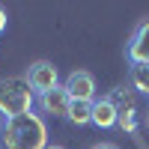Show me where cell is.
Listing matches in <instances>:
<instances>
[{
    "mask_svg": "<svg viewBox=\"0 0 149 149\" xmlns=\"http://www.w3.org/2000/svg\"><path fill=\"white\" fill-rule=\"evenodd\" d=\"M63 86H66V93H69V98L72 102H95V78L90 72H84V69H74L69 78L63 81Z\"/></svg>",
    "mask_w": 149,
    "mask_h": 149,
    "instance_id": "cell-6",
    "label": "cell"
},
{
    "mask_svg": "<svg viewBox=\"0 0 149 149\" xmlns=\"http://www.w3.org/2000/svg\"><path fill=\"white\" fill-rule=\"evenodd\" d=\"M146 125H149V113H146Z\"/></svg>",
    "mask_w": 149,
    "mask_h": 149,
    "instance_id": "cell-14",
    "label": "cell"
},
{
    "mask_svg": "<svg viewBox=\"0 0 149 149\" xmlns=\"http://www.w3.org/2000/svg\"><path fill=\"white\" fill-rule=\"evenodd\" d=\"M107 98H110V104L116 107V116H119L116 125L122 131L134 134L137 131V113H140L137 110V93H134L131 86H116V90L107 93Z\"/></svg>",
    "mask_w": 149,
    "mask_h": 149,
    "instance_id": "cell-3",
    "label": "cell"
},
{
    "mask_svg": "<svg viewBox=\"0 0 149 149\" xmlns=\"http://www.w3.org/2000/svg\"><path fill=\"white\" fill-rule=\"evenodd\" d=\"M36 107V93L24 74H9L0 81V116L15 119Z\"/></svg>",
    "mask_w": 149,
    "mask_h": 149,
    "instance_id": "cell-2",
    "label": "cell"
},
{
    "mask_svg": "<svg viewBox=\"0 0 149 149\" xmlns=\"http://www.w3.org/2000/svg\"><path fill=\"white\" fill-rule=\"evenodd\" d=\"M3 30H6V9L0 6V33H3Z\"/></svg>",
    "mask_w": 149,
    "mask_h": 149,
    "instance_id": "cell-11",
    "label": "cell"
},
{
    "mask_svg": "<svg viewBox=\"0 0 149 149\" xmlns=\"http://www.w3.org/2000/svg\"><path fill=\"white\" fill-rule=\"evenodd\" d=\"M36 107H39L45 116L66 119V116H69V107H72V98H69V93H66V86L60 84V86H54V90L36 95Z\"/></svg>",
    "mask_w": 149,
    "mask_h": 149,
    "instance_id": "cell-5",
    "label": "cell"
},
{
    "mask_svg": "<svg viewBox=\"0 0 149 149\" xmlns=\"http://www.w3.org/2000/svg\"><path fill=\"white\" fill-rule=\"evenodd\" d=\"M116 122H119V116H116V107L110 104V98L107 95L95 98V102H93V125L107 131V128H113Z\"/></svg>",
    "mask_w": 149,
    "mask_h": 149,
    "instance_id": "cell-8",
    "label": "cell"
},
{
    "mask_svg": "<svg viewBox=\"0 0 149 149\" xmlns=\"http://www.w3.org/2000/svg\"><path fill=\"white\" fill-rule=\"evenodd\" d=\"M48 149H66V146H57V143H51V146H48Z\"/></svg>",
    "mask_w": 149,
    "mask_h": 149,
    "instance_id": "cell-13",
    "label": "cell"
},
{
    "mask_svg": "<svg viewBox=\"0 0 149 149\" xmlns=\"http://www.w3.org/2000/svg\"><path fill=\"white\" fill-rule=\"evenodd\" d=\"M128 86H131L134 93L149 95V66H131V72H128Z\"/></svg>",
    "mask_w": 149,
    "mask_h": 149,
    "instance_id": "cell-10",
    "label": "cell"
},
{
    "mask_svg": "<svg viewBox=\"0 0 149 149\" xmlns=\"http://www.w3.org/2000/svg\"><path fill=\"white\" fill-rule=\"evenodd\" d=\"M66 119L72 122V125H90L93 122V104L90 102H72Z\"/></svg>",
    "mask_w": 149,
    "mask_h": 149,
    "instance_id": "cell-9",
    "label": "cell"
},
{
    "mask_svg": "<svg viewBox=\"0 0 149 149\" xmlns=\"http://www.w3.org/2000/svg\"><path fill=\"white\" fill-rule=\"evenodd\" d=\"M24 78L30 81V86H33L36 95H42L48 90H54V86H60V72H57L54 63H48V60H36V63L27 69Z\"/></svg>",
    "mask_w": 149,
    "mask_h": 149,
    "instance_id": "cell-4",
    "label": "cell"
},
{
    "mask_svg": "<svg viewBox=\"0 0 149 149\" xmlns=\"http://www.w3.org/2000/svg\"><path fill=\"white\" fill-rule=\"evenodd\" d=\"M93 149H116L113 143H98V146H93Z\"/></svg>",
    "mask_w": 149,
    "mask_h": 149,
    "instance_id": "cell-12",
    "label": "cell"
},
{
    "mask_svg": "<svg viewBox=\"0 0 149 149\" xmlns=\"http://www.w3.org/2000/svg\"><path fill=\"white\" fill-rule=\"evenodd\" d=\"M125 54L131 60V66H149V18L134 27L131 39L125 45Z\"/></svg>",
    "mask_w": 149,
    "mask_h": 149,
    "instance_id": "cell-7",
    "label": "cell"
},
{
    "mask_svg": "<svg viewBox=\"0 0 149 149\" xmlns=\"http://www.w3.org/2000/svg\"><path fill=\"white\" fill-rule=\"evenodd\" d=\"M0 143L3 149H48V125L42 113H30L15 116V119H3L0 125Z\"/></svg>",
    "mask_w": 149,
    "mask_h": 149,
    "instance_id": "cell-1",
    "label": "cell"
}]
</instances>
